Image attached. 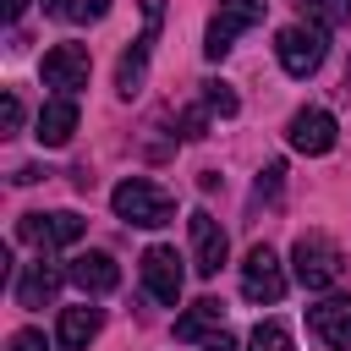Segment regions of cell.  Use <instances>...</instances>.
Here are the masks:
<instances>
[{"label":"cell","mask_w":351,"mask_h":351,"mask_svg":"<svg viewBox=\"0 0 351 351\" xmlns=\"http://www.w3.org/2000/svg\"><path fill=\"white\" fill-rule=\"evenodd\" d=\"M66 280H71L82 296H110V291L121 285V263H115L110 252H77L71 269H66Z\"/></svg>","instance_id":"7c38bea8"},{"label":"cell","mask_w":351,"mask_h":351,"mask_svg":"<svg viewBox=\"0 0 351 351\" xmlns=\"http://www.w3.org/2000/svg\"><path fill=\"white\" fill-rule=\"evenodd\" d=\"M307 329H313L324 346L346 351V346H351V296H329V302L307 307Z\"/></svg>","instance_id":"4fadbf2b"},{"label":"cell","mask_w":351,"mask_h":351,"mask_svg":"<svg viewBox=\"0 0 351 351\" xmlns=\"http://www.w3.org/2000/svg\"><path fill=\"white\" fill-rule=\"evenodd\" d=\"M55 285H60V269L55 263H27L22 269V280H16V307H44L49 296H55Z\"/></svg>","instance_id":"e0dca14e"},{"label":"cell","mask_w":351,"mask_h":351,"mask_svg":"<svg viewBox=\"0 0 351 351\" xmlns=\"http://www.w3.org/2000/svg\"><path fill=\"white\" fill-rule=\"evenodd\" d=\"M241 296L247 302H280L285 296V269H280V258H274V247H252L247 258H241Z\"/></svg>","instance_id":"52a82bcc"},{"label":"cell","mask_w":351,"mask_h":351,"mask_svg":"<svg viewBox=\"0 0 351 351\" xmlns=\"http://www.w3.org/2000/svg\"><path fill=\"white\" fill-rule=\"evenodd\" d=\"M186 236H192V269H197L203 280H214V274L225 269V252H230V241H225V230H219V219L197 208V214L186 219Z\"/></svg>","instance_id":"30bf717a"},{"label":"cell","mask_w":351,"mask_h":351,"mask_svg":"<svg viewBox=\"0 0 351 351\" xmlns=\"http://www.w3.org/2000/svg\"><path fill=\"white\" fill-rule=\"evenodd\" d=\"M335 137H340V126H335V115L318 110V104H307V110H296V115L285 121V143H291L296 154H329Z\"/></svg>","instance_id":"9c48e42d"},{"label":"cell","mask_w":351,"mask_h":351,"mask_svg":"<svg viewBox=\"0 0 351 351\" xmlns=\"http://www.w3.org/2000/svg\"><path fill=\"white\" fill-rule=\"evenodd\" d=\"M143 16H148V27L132 38V49H126V55H121V66H115V93H121V99L143 93V77H148V55H154V38H159L165 0H143Z\"/></svg>","instance_id":"277c9868"},{"label":"cell","mask_w":351,"mask_h":351,"mask_svg":"<svg viewBox=\"0 0 351 351\" xmlns=\"http://www.w3.org/2000/svg\"><path fill=\"white\" fill-rule=\"evenodd\" d=\"M181 258H176V247H148L143 252V291L159 302V307H176L181 302Z\"/></svg>","instance_id":"8fae6325"},{"label":"cell","mask_w":351,"mask_h":351,"mask_svg":"<svg viewBox=\"0 0 351 351\" xmlns=\"http://www.w3.org/2000/svg\"><path fill=\"white\" fill-rule=\"evenodd\" d=\"M0 11H5V22H16V16L27 11V0H0Z\"/></svg>","instance_id":"83f0119b"},{"label":"cell","mask_w":351,"mask_h":351,"mask_svg":"<svg viewBox=\"0 0 351 351\" xmlns=\"http://www.w3.org/2000/svg\"><path fill=\"white\" fill-rule=\"evenodd\" d=\"M88 77H93V55H88V44H55V49L44 55V88L77 99V88H88Z\"/></svg>","instance_id":"ba28073f"},{"label":"cell","mask_w":351,"mask_h":351,"mask_svg":"<svg viewBox=\"0 0 351 351\" xmlns=\"http://www.w3.org/2000/svg\"><path fill=\"white\" fill-rule=\"evenodd\" d=\"M44 11L55 22H99L110 11V0H44Z\"/></svg>","instance_id":"d6986e66"},{"label":"cell","mask_w":351,"mask_h":351,"mask_svg":"<svg viewBox=\"0 0 351 351\" xmlns=\"http://www.w3.org/2000/svg\"><path fill=\"white\" fill-rule=\"evenodd\" d=\"M203 351H241V346H236V340H230V335H225V329H214V335H208V340H203Z\"/></svg>","instance_id":"484cf974"},{"label":"cell","mask_w":351,"mask_h":351,"mask_svg":"<svg viewBox=\"0 0 351 351\" xmlns=\"http://www.w3.org/2000/svg\"><path fill=\"white\" fill-rule=\"evenodd\" d=\"M274 55H280L285 77H313V71L324 66V33H318V27H307V22H296V27H280V38H274Z\"/></svg>","instance_id":"8992f818"},{"label":"cell","mask_w":351,"mask_h":351,"mask_svg":"<svg viewBox=\"0 0 351 351\" xmlns=\"http://www.w3.org/2000/svg\"><path fill=\"white\" fill-rule=\"evenodd\" d=\"M82 230H88V219L71 214V208H55V214H22V219H16V236L33 241L38 252H60V247L82 241Z\"/></svg>","instance_id":"5b68a950"},{"label":"cell","mask_w":351,"mask_h":351,"mask_svg":"<svg viewBox=\"0 0 351 351\" xmlns=\"http://www.w3.org/2000/svg\"><path fill=\"white\" fill-rule=\"evenodd\" d=\"M71 132H77V99H71V93L44 99V110H38V132H33V137H38L44 148H66Z\"/></svg>","instance_id":"5bb4252c"},{"label":"cell","mask_w":351,"mask_h":351,"mask_svg":"<svg viewBox=\"0 0 351 351\" xmlns=\"http://www.w3.org/2000/svg\"><path fill=\"white\" fill-rule=\"evenodd\" d=\"M296 11H302V22L318 27V33L351 27V0H296Z\"/></svg>","instance_id":"ac0fdd59"},{"label":"cell","mask_w":351,"mask_h":351,"mask_svg":"<svg viewBox=\"0 0 351 351\" xmlns=\"http://www.w3.org/2000/svg\"><path fill=\"white\" fill-rule=\"evenodd\" d=\"M99 324H104V307H66L60 313V324H55V346L60 351H88L93 346V335H99Z\"/></svg>","instance_id":"9a60e30c"},{"label":"cell","mask_w":351,"mask_h":351,"mask_svg":"<svg viewBox=\"0 0 351 351\" xmlns=\"http://www.w3.org/2000/svg\"><path fill=\"white\" fill-rule=\"evenodd\" d=\"M16 132H22V99L5 93V137H16Z\"/></svg>","instance_id":"d4e9b609"},{"label":"cell","mask_w":351,"mask_h":351,"mask_svg":"<svg viewBox=\"0 0 351 351\" xmlns=\"http://www.w3.org/2000/svg\"><path fill=\"white\" fill-rule=\"evenodd\" d=\"M291 269H296V280H302L307 291H329V285L346 274V258H340V247H335L324 230H307V236H296V247H291Z\"/></svg>","instance_id":"7a4b0ae2"},{"label":"cell","mask_w":351,"mask_h":351,"mask_svg":"<svg viewBox=\"0 0 351 351\" xmlns=\"http://www.w3.org/2000/svg\"><path fill=\"white\" fill-rule=\"evenodd\" d=\"M263 11H269V0H219V11L208 16V33H203V55L225 60L236 49V38L263 22Z\"/></svg>","instance_id":"3957f363"},{"label":"cell","mask_w":351,"mask_h":351,"mask_svg":"<svg viewBox=\"0 0 351 351\" xmlns=\"http://www.w3.org/2000/svg\"><path fill=\"white\" fill-rule=\"evenodd\" d=\"M203 132H208V110L197 104V110H186V115H181V137H203Z\"/></svg>","instance_id":"cb8c5ba5"},{"label":"cell","mask_w":351,"mask_h":351,"mask_svg":"<svg viewBox=\"0 0 351 351\" xmlns=\"http://www.w3.org/2000/svg\"><path fill=\"white\" fill-rule=\"evenodd\" d=\"M11 181H16V186H33V181H44V170H38V165H22Z\"/></svg>","instance_id":"4316f807"},{"label":"cell","mask_w":351,"mask_h":351,"mask_svg":"<svg viewBox=\"0 0 351 351\" xmlns=\"http://www.w3.org/2000/svg\"><path fill=\"white\" fill-rule=\"evenodd\" d=\"M110 208H115L126 225H143V230H159V225L176 219V197H170L165 186L143 181V176H126V181L110 192Z\"/></svg>","instance_id":"6da1fadb"},{"label":"cell","mask_w":351,"mask_h":351,"mask_svg":"<svg viewBox=\"0 0 351 351\" xmlns=\"http://www.w3.org/2000/svg\"><path fill=\"white\" fill-rule=\"evenodd\" d=\"M247 351H291V329L280 318H263L252 335H247Z\"/></svg>","instance_id":"ffe728a7"},{"label":"cell","mask_w":351,"mask_h":351,"mask_svg":"<svg viewBox=\"0 0 351 351\" xmlns=\"http://www.w3.org/2000/svg\"><path fill=\"white\" fill-rule=\"evenodd\" d=\"M5 351H55V346H49V340H44V335H38V329H16V335H11V346H5Z\"/></svg>","instance_id":"603a6c76"},{"label":"cell","mask_w":351,"mask_h":351,"mask_svg":"<svg viewBox=\"0 0 351 351\" xmlns=\"http://www.w3.org/2000/svg\"><path fill=\"white\" fill-rule=\"evenodd\" d=\"M280 181H285V165H263L258 170V203H280Z\"/></svg>","instance_id":"7402d4cb"},{"label":"cell","mask_w":351,"mask_h":351,"mask_svg":"<svg viewBox=\"0 0 351 351\" xmlns=\"http://www.w3.org/2000/svg\"><path fill=\"white\" fill-rule=\"evenodd\" d=\"M219 324H225V302H219V296H203V302H192V307L176 318V340H208Z\"/></svg>","instance_id":"2e32d148"},{"label":"cell","mask_w":351,"mask_h":351,"mask_svg":"<svg viewBox=\"0 0 351 351\" xmlns=\"http://www.w3.org/2000/svg\"><path fill=\"white\" fill-rule=\"evenodd\" d=\"M203 110H208V115H236L241 99H236L230 82H203Z\"/></svg>","instance_id":"44dd1931"}]
</instances>
